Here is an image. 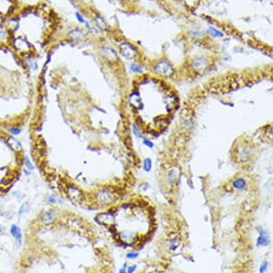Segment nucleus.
Here are the masks:
<instances>
[{
    "label": "nucleus",
    "instance_id": "13",
    "mask_svg": "<svg viewBox=\"0 0 273 273\" xmlns=\"http://www.w3.org/2000/svg\"><path fill=\"white\" fill-rule=\"evenodd\" d=\"M25 164H26L27 167H28L29 169L33 170L34 169V167L31 163L30 161L28 159V158L27 157L25 158Z\"/></svg>",
    "mask_w": 273,
    "mask_h": 273
},
{
    "label": "nucleus",
    "instance_id": "4",
    "mask_svg": "<svg viewBox=\"0 0 273 273\" xmlns=\"http://www.w3.org/2000/svg\"><path fill=\"white\" fill-rule=\"evenodd\" d=\"M233 186L234 188L238 189H243L246 186V182L244 179L242 178H238L236 179L235 181L233 182Z\"/></svg>",
    "mask_w": 273,
    "mask_h": 273
},
{
    "label": "nucleus",
    "instance_id": "5",
    "mask_svg": "<svg viewBox=\"0 0 273 273\" xmlns=\"http://www.w3.org/2000/svg\"><path fill=\"white\" fill-rule=\"evenodd\" d=\"M11 233L12 235L14 236V238H16L19 241V243H20V242H21V234L20 229L17 226L14 225H12L11 226Z\"/></svg>",
    "mask_w": 273,
    "mask_h": 273
},
{
    "label": "nucleus",
    "instance_id": "16",
    "mask_svg": "<svg viewBox=\"0 0 273 273\" xmlns=\"http://www.w3.org/2000/svg\"><path fill=\"white\" fill-rule=\"evenodd\" d=\"M131 69L134 72H140V71H141V69L139 68V67L135 66V65H132V67H131Z\"/></svg>",
    "mask_w": 273,
    "mask_h": 273
},
{
    "label": "nucleus",
    "instance_id": "1",
    "mask_svg": "<svg viewBox=\"0 0 273 273\" xmlns=\"http://www.w3.org/2000/svg\"><path fill=\"white\" fill-rule=\"evenodd\" d=\"M121 52L127 59H132L136 56V52L134 48L127 43H124L120 47Z\"/></svg>",
    "mask_w": 273,
    "mask_h": 273
},
{
    "label": "nucleus",
    "instance_id": "7",
    "mask_svg": "<svg viewBox=\"0 0 273 273\" xmlns=\"http://www.w3.org/2000/svg\"><path fill=\"white\" fill-rule=\"evenodd\" d=\"M54 219V215L49 212H46L43 214L42 217V220L44 222L48 223L52 221Z\"/></svg>",
    "mask_w": 273,
    "mask_h": 273
},
{
    "label": "nucleus",
    "instance_id": "2",
    "mask_svg": "<svg viewBox=\"0 0 273 273\" xmlns=\"http://www.w3.org/2000/svg\"><path fill=\"white\" fill-rule=\"evenodd\" d=\"M69 36L73 40L77 41H82L85 38L84 34L80 30L75 29L71 31L69 34Z\"/></svg>",
    "mask_w": 273,
    "mask_h": 273
},
{
    "label": "nucleus",
    "instance_id": "19",
    "mask_svg": "<svg viewBox=\"0 0 273 273\" xmlns=\"http://www.w3.org/2000/svg\"><path fill=\"white\" fill-rule=\"evenodd\" d=\"M134 270H135V267H134V266H132V267H130L129 269L128 272H129V273H132Z\"/></svg>",
    "mask_w": 273,
    "mask_h": 273
},
{
    "label": "nucleus",
    "instance_id": "10",
    "mask_svg": "<svg viewBox=\"0 0 273 273\" xmlns=\"http://www.w3.org/2000/svg\"><path fill=\"white\" fill-rule=\"evenodd\" d=\"M29 210V204L27 202L24 203L21 205L19 211V214H23L25 212H28Z\"/></svg>",
    "mask_w": 273,
    "mask_h": 273
},
{
    "label": "nucleus",
    "instance_id": "20",
    "mask_svg": "<svg viewBox=\"0 0 273 273\" xmlns=\"http://www.w3.org/2000/svg\"><path fill=\"white\" fill-rule=\"evenodd\" d=\"M1 232V229L0 228V232Z\"/></svg>",
    "mask_w": 273,
    "mask_h": 273
},
{
    "label": "nucleus",
    "instance_id": "3",
    "mask_svg": "<svg viewBox=\"0 0 273 273\" xmlns=\"http://www.w3.org/2000/svg\"><path fill=\"white\" fill-rule=\"evenodd\" d=\"M158 71L162 74H167L168 72L171 71V67L166 63L162 61L158 64Z\"/></svg>",
    "mask_w": 273,
    "mask_h": 273
},
{
    "label": "nucleus",
    "instance_id": "9",
    "mask_svg": "<svg viewBox=\"0 0 273 273\" xmlns=\"http://www.w3.org/2000/svg\"><path fill=\"white\" fill-rule=\"evenodd\" d=\"M8 141L11 147H14V148L18 149L20 147V145L19 144V142L14 138H10L8 140Z\"/></svg>",
    "mask_w": 273,
    "mask_h": 273
},
{
    "label": "nucleus",
    "instance_id": "6",
    "mask_svg": "<svg viewBox=\"0 0 273 273\" xmlns=\"http://www.w3.org/2000/svg\"><path fill=\"white\" fill-rule=\"evenodd\" d=\"M207 32L209 33L210 35H211L212 36L215 37V38H221L224 36L222 33L213 27H210L207 30Z\"/></svg>",
    "mask_w": 273,
    "mask_h": 273
},
{
    "label": "nucleus",
    "instance_id": "17",
    "mask_svg": "<svg viewBox=\"0 0 273 273\" xmlns=\"http://www.w3.org/2000/svg\"><path fill=\"white\" fill-rule=\"evenodd\" d=\"M144 144H146L147 146H149L150 147H152L153 146V144L151 143V141H149L147 139H145L144 141Z\"/></svg>",
    "mask_w": 273,
    "mask_h": 273
},
{
    "label": "nucleus",
    "instance_id": "14",
    "mask_svg": "<svg viewBox=\"0 0 273 273\" xmlns=\"http://www.w3.org/2000/svg\"><path fill=\"white\" fill-rule=\"evenodd\" d=\"M10 131L12 133V134H15V135H18L19 134L21 131L19 129H16V128H12L10 129Z\"/></svg>",
    "mask_w": 273,
    "mask_h": 273
},
{
    "label": "nucleus",
    "instance_id": "11",
    "mask_svg": "<svg viewBox=\"0 0 273 273\" xmlns=\"http://www.w3.org/2000/svg\"><path fill=\"white\" fill-rule=\"evenodd\" d=\"M152 167V162L149 159H146L144 161V168L146 171H149Z\"/></svg>",
    "mask_w": 273,
    "mask_h": 273
},
{
    "label": "nucleus",
    "instance_id": "15",
    "mask_svg": "<svg viewBox=\"0 0 273 273\" xmlns=\"http://www.w3.org/2000/svg\"><path fill=\"white\" fill-rule=\"evenodd\" d=\"M138 256V254L134 253H130L127 255V258H135Z\"/></svg>",
    "mask_w": 273,
    "mask_h": 273
},
{
    "label": "nucleus",
    "instance_id": "12",
    "mask_svg": "<svg viewBox=\"0 0 273 273\" xmlns=\"http://www.w3.org/2000/svg\"><path fill=\"white\" fill-rule=\"evenodd\" d=\"M96 23L98 26L100 27V28H105L106 27V24H105V21L101 18H97L96 20Z\"/></svg>",
    "mask_w": 273,
    "mask_h": 273
},
{
    "label": "nucleus",
    "instance_id": "8",
    "mask_svg": "<svg viewBox=\"0 0 273 273\" xmlns=\"http://www.w3.org/2000/svg\"><path fill=\"white\" fill-rule=\"evenodd\" d=\"M264 235H262L261 233V236L258 239V244L260 245H265L266 244H268V238H267L266 235L265 234V233H263Z\"/></svg>",
    "mask_w": 273,
    "mask_h": 273
},
{
    "label": "nucleus",
    "instance_id": "18",
    "mask_svg": "<svg viewBox=\"0 0 273 273\" xmlns=\"http://www.w3.org/2000/svg\"><path fill=\"white\" fill-rule=\"evenodd\" d=\"M133 131H134V133L136 134V136H139V137L141 136V134H140L139 131L136 129V127H133Z\"/></svg>",
    "mask_w": 273,
    "mask_h": 273
}]
</instances>
